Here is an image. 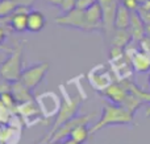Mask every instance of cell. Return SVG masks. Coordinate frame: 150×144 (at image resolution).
I'll use <instances>...</instances> for the list:
<instances>
[{
	"mask_svg": "<svg viewBox=\"0 0 150 144\" xmlns=\"http://www.w3.org/2000/svg\"><path fill=\"white\" fill-rule=\"evenodd\" d=\"M134 123V114L120 105L112 102L103 103V113L99 120L91 127V135L109 126H132Z\"/></svg>",
	"mask_w": 150,
	"mask_h": 144,
	"instance_id": "1",
	"label": "cell"
},
{
	"mask_svg": "<svg viewBox=\"0 0 150 144\" xmlns=\"http://www.w3.org/2000/svg\"><path fill=\"white\" fill-rule=\"evenodd\" d=\"M129 32L132 34L133 41L140 42L141 40H144L146 37V32H145V23L141 19V16L138 15L137 11L132 12V17H130V25H129Z\"/></svg>",
	"mask_w": 150,
	"mask_h": 144,
	"instance_id": "12",
	"label": "cell"
},
{
	"mask_svg": "<svg viewBox=\"0 0 150 144\" xmlns=\"http://www.w3.org/2000/svg\"><path fill=\"white\" fill-rule=\"evenodd\" d=\"M30 12L29 8L26 7H18L17 9L13 12V15L8 20V25L12 31L17 32V33H23V32L28 31V13Z\"/></svg>",
	"mask_w": 150,
	"mask_h": 144,
	"instance_id": "11",
	"label": "cell"
},
{
	"mask_svg": "<svg viewBox=\"0 0 150 144\" xmlns=\"http://www.w3.org/2000/svg\"><path fill=\"white\" fill-rule=\"evenodd\" d=\"M125 83H127V86L142 101L144 105H146V116L150 118V91H145V90L140 89V87H138L133 81H130V79H127Z\"/></svg>",
	"mask_w": 150,
	"mask_h": 144,
	"instance_id": "17",
	"label": "cell"
},
{
	"mask_svg": "<svg viewBox=\"0 0 150 144\" xmlns=\"http://www.w3.org/2000/svg\"><path fill=\"white\" fill-rule=\"evenodd\" d=\"M75 3H76V0H63L62 4L59 5V9L62 11V13H66V12H69V11L74 9Z\"/></svg>",
	"mask_w": 150,
	"mask_h": 144,
	"instance_id": "22",
	"label": "cell"
},
{
	"mask_svg": "<svg viewBox=\"0 0 150 144\" xmlns=\"http://www.w3.org/2000/svg\"><path fill=\"white\" fill-rule=\"evenodd\" d=\"M55 24L61 26H69V28L79 29V31L87 32V24H86V12L82 9H74L69 11L66 13H62L61 16L54 19Z\"/></svg>",
	"mask_w": 150,
	"mask_h": 144,
	"instance_id": "8",
	"label": "cell"
},
{
	"mask_svg": "<svg viewBox=\"0 0 150 144\" xmlns=\"http://www.w3.org/2000/svg\"><path fill=\"white\" fill-rule=\"evenodd\" d=\"M61 87H62V94H63V103L61 105L59 111H58L57 116H55V120L52 126V130H50V131L45 135V138H42L37 144H41V143L46 142V140L50 138V135H52L58 127H61L62 124H65L66 122H69L70 119L75 118L76 114H78V110H79V107H80V105H82L83 101H84V98L82 97V93H78L76 95L71 97V94L67 93V90L65 89V86H61Z\"/></svg>",
	"mask_w": 150,
	"mask_h": 144,
	"instance_id": "2",
	"label": "cell"
},
{
	"mask_svg": "<svg viewBox=\"0 0 150 144\" xmlns=\"http://www.w3.org/2000/svg\"><path fill=\"white\" fill-rule=\"evenodd\" d=\"M87 79L92 89L99 93L105 91L113 82H116L112 69L105 63H99L90 69V71L87 73Z\"/></svg>",
	"mask_w": 150,
	"mask_h": 144,
	"instance_id": "4",
	"label": "cell"
},
{
	"mask_svg": "<svg viewBox=\"0 0 150 144\" xmlns=\"http://www.w3.org/2000/svg\"><path fill=\"white\" fill-rule=\"evenodd\" d=\"M23 50L24 45L16 44L9 52V56L0 63V78L8 82H15L20 79L23 71Z\"/></svg>",
	"mask_w": 150,
	"mask_h": 144,
	"instance_id": "3",
	"label": "cell"
},
{
	"mask_svg": "<svg viewBox=\"0 0 150 144\" xmlns=\"http://www.w3.org/2000/svg\"><path fill=\"white\" fill-rule=\"evenodd\" d=\"M125 54L129 57L134 71L138 73L150 71V52L141 48L140 45L132 46V44H129L125 48Z\"/></svg>",
	"mask_w": 150,
	"mask_h": 144,
	"instance_id": "7",
	"label": "cell"
},
{
	"mask_svg": "<svg viewBox=\"0 0 150 144\" xmlns=\"http://www.w3.org/2000/svg\"><path fill=\"white\" fill-rule=\"evenodd\" d=\"M46 25V19L45 15L41 11H30L28 13V31L32 33H37V32L42 31Z\"/></svg>",
	"mask_w": 150,
	"mask_h": 144,
	"instance_id": "14",
	"label": "cell"
},
{
	"mask_svg": "<svg viewBox=\"0 0 150 144\" xmlns=\"http://www.w3.org/2000/svg\"><path fill=\"white\" fill-rule=\"evenodd\" d=\"M13 1H15L16 4L18 5V7H26V8H29V7H32V5L34 4V1H36V0H13Z\"/></svg>",
	"mask_w": 150,
	"mask_h": 144,
	"instance_id": "23",
	"label": "cell"
},
{
	"mask_svg": "<svg viewBox=\"0 0 150 144\" xmlns=\"http://www.w3.org/2000/svg\"><path fill=\"white\" fill-rule=\"evenodd\" d=\"M49 69H50V63L47 62V61L33 63V65L23 69L18 81L32 91V90L36 89V87L42 82V79H44L45 76L47 74Z\"/></svg>",
	"mask_w": 150,
	"mask_h": 144,
	"instance_id": "5",
	"label": "cell"
},
{
	"mask_svg": "<svg viewBox=\"0 0 150 144\" xmlns=\"http://www.w3.org/2000/svg\"><path fill=\"white\" fill-rule=\"evenodd\" d=\"M63 144H80V143L75 142V140H73L71 138H67L66 140H63Z\"/></svg>",
	"mask_w": 150,
	"mask_h": 144,
	"instance_id": "26",
	"label": "cell"
},
{
	"mask_svg": "<svg viewBox=\"0 0 150 144\" xmlns=\"http://www.w3.org/2000/svg\"><path fill=\"white\" fill-rule=\"evenodd\" d=\"M103 9V20H104V33L109 36L115 31V16H116L119 0H98Z\"/></svg>",
	"mask_w": 150,
	"mask_h": 144,
	"instance_id": "9",
	"label": "cell"
},
{
	"mask_svg": "<svg viewBox=\"0 0 150 144\" xmlns=\"http://www.w3.org/2000/svg\"><path fill=\"white\" fill-rule=\"evenodd\" d=\"M133 41L132 34H130L129 29H115L112 33L111 40V46L121 48L125 50V48Z\"/></svg>",
	"mask_w": 150,
	"mask_h": 144,
	"instance_id": "16",
	"label": "cell"
},
{
	"mask_svg": "<svg viewBox=\"0 0 150 144\" xmlns=\"http://www.w3.org/2000/svg\"><path fill=\"white\" fill-rule=\"evenodd\" d=\"M17 8L18 5L13 0H0V19L9 20V17Z\"/></svg>",
	"mask_w": 150,
	"mask_h": 144,
	"instance_id": "19",
	"label": "cell"
},
{
	"mask_svg": "<svg viewBox=\"0 0 150 144\" xmlns=\"http://www.w3.org/2000/svg\"><path fill=\"white\" fill-rule=\"evenodd\" d=\"M7 38V31L3 25H0V45L4 42V40Z\"/></svg>",
	"mask_w": 150,
	"mask_h": 144,
	"instance_id": "24",
	"label": "cell"
},
{
	"mask_svg": "<svg viewBox=\"0 0 150 144\" xmlns=\"http://www.w3.org/2000/svg\"><path fill=\"white\" fill-rule=\"evenodd\" d=\"M148 83L150 85V71H149V76H148Z\"/></svg>",
	"mask_w": 150,
	"mask_h": 144,
	"instance_id": "28",
	"label": "cell"
},
{
	"mask_svg": "<svg viewBox=\"0 0 150 144\" xmlns=\"http://www.w3.org/2000/svg\"><path fill=\"white\" fill-rule=\"evenodd\" d=\"M93 116V114H83V115H76L75 118L70 119L69 122H66L65 124H62L61 127H58L52 135L50 138L46 140V142L41 143V144H45V143H49V142H63L66 140L69 136H70L71 131L78 127L79 124H88L91 120V118Z\"/></svg>",
	"mask_w": 150,
	"mask_h": 144,
	"instance_id": "6",
	"label": "cell"
},
{
	"mask_svg": "<svg viewBox=\"0 0 150 144\" xmlns=\"http://www.w3.org/2000/svg\"><path fill=\"white\" fill-rule=\"evenodd\" d=\"M49 4H52V5H55V7H59L61 4H62V1L63 0H46Z\"/></svg>",
	"mask_w": 150,
	"mask_h": 144,
	"instance_id": "25",
	"label": "cell"
},
{
	"mask_svg": "<svg viewBox=\"0 0 150 144\" xmlns=\"http://www.w3.org/2000/svg\"><path fill=\"white\" fill-rule=\"evenodd\" d=\"M45 144H63V142H49V143H45Z\"/></svg>",
	"mask_w": 150,
	"mask_h": 144,
	"instance_id": "27",
	"label": "cell"
},
{
	"mask_svg": "<svg viewBox=\"0 0 150 144\" xmlns=\"http://www.w3.org/2000/svg\"><path fill=\"white\" fill-rule=\"evenodd\" d=\"M130 17H132V11L119 3L115 16V29H128L130 25Z\"/></svg>",
	"mask_w": 150,
	"mask_h": 144,
	"instance_id": "15",
	"label": "cell"
},
{
	"mask_svg": "<svg viewBox=\"0 0 150 144\" xmlns=\"http://www.w3.org/2000/svg\"><path fill=\"white\" fill-rule=\"evenodd\" d=\"M96 1H98V0H76V3H75V8L86 11V9H88L91 5L95 4Z\"/></svg>",
	"mask_w": 150,
	"mask_h": 144,
	"instance_id": "21",
	"label": "cell"
},
{
	"mask_svg": "<svg viewBox=\"0 0 150 144\" xmlns=\"http://www.w3.org/2000/svg\"><path fill=\"white\" fill-rule=\"evenodd\" d=\"M120 3H121L122 5H125V7L129 11H132V12L137 11L141 5V3L138 1V0H120Z\"/></svg>",
	"mask_w": 150,
	"mask_h": 144,
	"instance_id": "20",
	"label": "cell"
},
{
	"mask_svg": "<svg viewBox=\"0 0 150 144\" xmlns=\"http://www.w3.org/2000/svg\"><path fill=\"white\" fill-rule=\"evenodd\" d=\"M90 136H91V130L88 128L87 124H79V126L75 127L73 131H71L69 138H71L73 140L80 144H84Z\"/></svg>",
	"mask_w": 150,
	"mask_h": 144,
	"instance_id": "18",
	"label": "cell"
},
{
	"mask_svg": "<svg viewBox=\"0 0 150 144\" xmlns=\"http://www.w3.org/2000/svg\"><path fill=\"white\" fill-rule=\"evenodd\" d=\"M11 94L13 95L15 101L17 102V105H23L26 102H32L34 101L33 95L30 94V90L28 87H25L20 81H15L11 82V87H9Z\"/></svg>",
	"mask_w": 150,
	"mask_h": 144,
	"instance_id": "13",
	"label": "cell"
},
{
	"mask_svg": "<svg viewBox=\"0 0 150 144\" xmlns=\"http://www.w3.org/2000/svg\"><path fill=\"white\" fill-rule=\"evenodd\" d=\"M86 12V24L87 32H103L104 31V20H103V9L99 1L91 5Z\"/></svg>",
	"mask_w": 150,
	"mask_h": 144,
	"instance_id": "10",
	"label": "cell"
}]
</instances>
